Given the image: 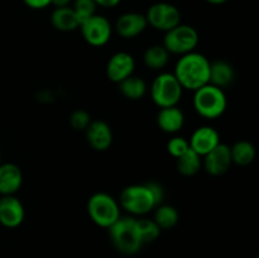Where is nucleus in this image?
Segmentation results:
<instances>
[{
    "label": "nucleus",
    "instance_id": "obj_13",
    "mask_svg": "<svg viewBox=\"0 0 259 258\" xmlns=\"http://www.w3.org/2000/svg\"><path fill=\"white\" fill-rule=\"evenodd\" d=\"M220 143V134L215 128L210 125L199 126L191 134L189 139V146L192 151L196 152L199 156L204 157L212 148Z\"/></svg>",
    "mask_w": 259,
    "mask_h": 258
},
{
    "label": "nucleus",
    "instance_id": "obj_23",
    "mask_svg": "<svg viewBox=\"0 0 259 258\" xmlns=\"http://www.w3.org/2000/svg\"><path fill=\"white\" fill-rule=\"evenodd\" d=\"M169 60V53L162 45H154L147 48L143 55L144 65L151 70H162L167 66Z\"/></svg>",
    "mask_w": 259,
    "mask_h": 258
},
{
    "label": "nucleus",
    "instance_id": "obj_25",
    "mask_svg": "<svg viewBox=\"0 0 259 258\" xmlns=\"http://www.w3.org/2000/svg\"><path fill=\"white\" fill-rule=\"evenodd\" d=\"M137 227H138V232L143 244L156 240L161 233V229L153 219H146V218L137 219Z\"/></svg>",
    "mask_w": 259,
    "mask_h": 258
},
{
    "label": "nucleus",
    "instance_id": "obj_20",
    "mask_svg": "<svg viewBox=\"0 0 259 258\" xmlns=\"http://www.w3.org/2000/svg\"><path fill=\"white\" fill-rule=\"evenodd\" d=\"M232 162L238 166H248L255 159V147L248 141H238L230 147Z\"/></svg>",
    "mask_w": 259,
    "mask_h": 258
},
{
    "label": "nucleus",
    "instance_id": "obj_24",
    "mask_svg": "<svg viewBox=\"0 0 259 258\" xmlns=\"http://www.w3.org/2000/svg\"><path fill=\"white\" fill-rule=\"evenodd\" d=\"M179 211L175 206L167 204H161L154 209L153 220L159 229H171L179 223Z\"/></svg>",
    "mask_w": 259,
    "mask_h": 258
},
{
    "label": "nucleus",
    "instance_id": "obj_14",
    "mask_svg": "<svg viewBox=\"0 0 259 258\" xmlns=\"http://www.w3.org/2000/svg\"><path fill=\"white\" fill-rule=\"evenodd\" d=\"M85 133L91 148L98 152L106 151L113 143V131L104 120H91L85 129Z\"/></svg>",
    "mask_w": 259,
    "mask_h": 258
},
{
    "label": "nucleus",
    "instance_id": "obj_30",
    "mask_svg": "<svg viewBox=\"0 0 259 258\" xmlns=\"http://www.w3.org/2000/svg\"><path fill=\"white\" fill-rule=\"evenodd\" d=\"M96 3L98 7H103V8H114L121 2V0H94Z\"/></svg>",
    "mask_w": 259,
    "mask_h": 258
},
{
    "label": "nucleus",
    "instance_id": "obj_19",
    "mask_svg": "<svg viewBox=\"0 0 259 258\" xmlns=\"http://www.w3.org/2000/svg\"><path fill=\"white\" fill-rule=\"evenodd\" d=\"M51 23L61 32H73L80 27V20L70 7L56 8L51 15Z\"/></svg>",
    "mask_w": 259,
    "mask_h": 258
},
{
    "label": "nucleus",
    "instance_id": "obj_5",
    "mask_svg": "<svg viewBox=\"0 0 259 258\" xmlns=\"http://www.w3.org/2000/svg\"><path fill=\"white\" fill-rule=\"evenodd\" d=\"M88 214L96 225L105 229L121 217L119 202L106 192H96L89 199Z\"/></svg>",
    "mask_w": 259,
    "mask_h": 258
},
{
    "label": "nucleus",
    "instance_id": "obj_3",
    "mask_svg": "<svg viewBox=\"0 0 259 258\" xmlns=\"http://www.w3.org/2000/svg\"><path fill=\"white\" fill-rule=\"evenodd\" d=\"M108 230L114 248L123 254H136L143 247L136 218L120 217Z\"/></svg>",
    "mask_w": 259,
    "mask_h": 258
},
{
    "label": "nucleus",
    "instance_id": "obj_21",
    "mask_svg": "<svg viewBox=\"0 0 259 258\" xmlns=\"http://www.w3.org/2000/svg\"><path fill=\"white\" fill-rule=\"evenodd\" d=\"M119 90L124 98L129 100H139L147 93V83L139 76H129L125 80L119 82Z\"/></svg>",
    "mask_w": 259,
    "mask_h": 258
},
{
    "label": "nucleus",
    "instance_id": "obj_32",
    "mask_svg": "<svg viewBox=\"0 0 259 258\" xmlns=\"http://www.w3.org/2000/svg\"><path fill=\"white\" fill-rule=\"evenodd\" d=\"M207 3H210V4H214V5H219V4H224L227 0H206Z\"/></svg>",
    "mask_w": 259,
    "mask_h": 258
},
{
    "label": "nucleus",
    "instance_id": "obj_9",
    "mask_svg": "<svg viewBox=\"0 0 259 258\" xmlns=\"http://www.w3.org/2000/svg\"><path fill=\"white\" fill-rule=\"evenodd\" d=\"M78 29L81 30L83 39L93 47H101L110 40L111 28L110 22L103 15L95 14L80 23Z\"/></svg>",
    "mask_w": 259,
    "mask_h": 258
},
{
    "label": "nucleus",
    "instance_id": "obj_11",
    "mask_svg": "<svg viewBox=\"0 0 259 258\" xmlns=\"http://www.w3.org/2000/svg\"><path fill=\"white\" fill-rule=\"evenodd\" d=\"M136 62L131 53L116 52L109 58L106 65V76L113 82H121L126 77L133 75Z\"/></svg>",
    "mask_w": 259,
    "mask_h": 258
},
{
    "label": "nucleus",
    "instance_id": "obj_22",
    "mask_svg": "<svg viewBox=\"0 0 259 258\" xmlns=\"http://www.w3.org/2000/svg\"><path fill=\"white\" fill-rule=\"evenodd\" d=\"M177 159V169L182 176L191 177L195 176L200 171L202 166V157L199 156L191 148L187 149L182 156Z\"/></svg>",
    "mask_w": 259,
    "mask_h": 258
},
{
    "label": "nucleus",
    "instance_id": "obj_31",
    "mask_svg": "<svg viewBox=\"0 0 259 258\" xmlns=\"http://www.w3.org/2000/svg\"><path fill=\"white\" fill-rule=\"evenodd\" d=\"M71 3V0H51V4L55 5L56 8H62V7H68V4Z\"/></svg>",
    "mask_w": 259,
    "mask_h": 258
},
{
    "label": "nucleus",
    "instance_id": "obj_6",
    "mask_svg": "<svg viewBox=\"0 0 259 258\" xmlns=\"http://www.w3.org/2000/svg\"><path fill=\"white\" fill-rule=\"evenodd\" d=\"M182 91L184 89L174 73L162 72L152 82L151 98L159 109L177 106L182 98Z\"/></svg>",
    "mask_w": 259,
    "mask_h": 258
},
{
    "label": "nucleus",
    "instance_id": "obj_17",
    "mask_svg": "<svg viewBox=\"0 0 259 258\" xmlns=\"http://www.w3.org/2000/svg\"><path fill=\"white\" fill-rule=\"evenodd\" d=\"M157 124L164 133L175 134L184 128L185 115L179 106L162 108L157 115Z\"/></svg>",
    "mask_w": 259,
    "mask_h": 258
},
{
    "label": "nucleus",
    "instance_id": "obj_27",
    "mask_svg": "<svg viewBox=\"0 0 259 258\" xmlns=\"http://www.w3.org/2000/svg\"><path fill=\"white\" fill-rule=\"evenodd\" d=\"M189 148V141H187L186 138H184V137H172L168 141V143H167V151H168V153L171 154L172 157H175V158H179V157L182 156Z\"/></svg>",
    "mask_w": 259,
    "mask_h": 258
},
{
    "label": "nucleus",
    "instance_id": "obj_16",
    "mask_svg": "<svg viewBox=\"0 0 259 258\" xmlns=\"http://www.w3.org/2000/svg\"><path fill=\"white\" fill-rule=\"evenodd\" d=\"M23 184V174L14 163L0 164V194L14 195Z\"/></svg>",
    "mask_w": 259,
    "mask_h": 258
},
{
    "label": "nucleus",
    "instance_id": "obj_1",
    "mask_svg": "<svg viewBox=\"0 0 259 258\" xmlns=\"http://www.w3.org/2000/svg\"><path fill=\"white\" fill-rule=\"evenodd\" d=\"M164 190L154 181L129 185L119 196V206L132 215H146L163 202Z\"/></svg>",
    "mask_w": 259,
    "mask_h": 258
},
{
    "label": "nucleus",
    "instance_id": "obj_7",
    "mask_svg": "<svg viewBox=\"0 0 259 258\" xmlns=\"http://www.w3.org/2000/svg\"><path fill=\"white\" fill-rule=\"evenodd\" d=\"M199 45V33L191 25L179 24L164 33L163 47L169 55L184 56L194 52Z\"/></svg>",
    "mask_w": 259,
    "mask_h": 258
},
{
    "label": "nucleus",
    "instance_id": "obj_2",
    "mask_svg": "<svg viewBox=\"0 0 259 258\" xmlns=\"http://www.w3.org/2000/svg\"><path fill=\"white\" fill-rule=\"evenodd\" d=\"M174 75L182 89L196 91L209 83L210 61L195 51L186 53L177 61Z\"/></svg>",
    "mask_w": 259,
    "mask_h": 258
},
{
    "label": "nucleus",
    "instance_id": "obj_18",
    "mask_svg": "<svg viewBox=\"0 0 259 258\" xmlns=\"http://www.w3.org/2000/svg\"><path fill=\"white\" fill-rule=\"evenodd\" d=\"M235 78V71L229 62L224 60H217L210 62L209 83L217 88L224 89L233 83Z\"/></svg>",
    "mask_w": 259,
    "mask_h": 258
},
{
    "label": "nucleus",
    "instance_id": "obj_15",
    "mask_svg": "<svg viewBox=\"0 0 259 258\" xmlns=\"http://www.w3.org/2000/svg\"><path fill=\"white\" fill-rule=\"evenodd\" d=\"M147 25L148 23H147L146 15L141 13H125L118 18L115 29L120 37L131 39L142 34L146 30Z\"/></svg>",
    "mask_w": 259,
    "mask_h": 258
},
{
    "label": "nucleus",
    "instance_id": "obj_8",
    "mask_svg": "<svg viewBox=\"0 0 259 258\" xmlns=\"http://www.w3.org/2000/svg\"><path fill=\"white\" fill-rule=\"evenodd\" d=\"M146 19L154 29L166 33L176 25L181 24V13L169 3H156L148 8Z\"/></svg>",
    "mask_w": 259,
    "mask_h": 258
},
{
    "label": "nucleus",
    "instance_id": "obj_4",
    "mask_svg": "<svg viewBox=\"0 0 259 258\" xmlns=\"http://www.w3.org/2000/svg\"><path fill=\"white\" fill-rule=\"evenodd\" d=\"M194 93V109L202 118L217 119L227 110L228 99L223 89L207 83Z\"/></svg>",
    "mask_w": 259,
    "mask_h": 258
},
{
    "label": "nucleus",
    "instance_id": "obj_12",
    "mask_svg": "<svg viewBox=\"0 0 259 258\" xmlns=\"http://www.w3.org/2000/svg\"><path fill=\"white\" fill-rule=\"evenodd\" d=\"M25 217L24 206L14 195H7L0 199V224L5 228H17Z\"/></svg>",
    "mask_w": 259,
    "mask_h": 258
},
{
    "label": "nucleus",
    "instance_id": "obj_28",
    "mask_svg": "<svg viewBox=\"0 0 259 258\" xmlns=\"http://www.w3.org/2000/svg\"><path fill=\"white\" fill-rule=\"evenodd\" d=\"M91 123L90 114L88 111L82 110H75L70 116V124L73 129L76 131H85L89 126V124Z\"/></svg>",
    "mask_w": 259,
    "mask_h": 258
},
{
    "label": "nucleus",
    "instance_id": "obj_26",
    "mask_svg": "<svg viewBox=\"0 0 259 258\" xmlns=\"http://www.w3.org/2000/svg\"><path fill=\"white\" fill-rule=\"evenodd\" d=\"M96 7L98 5H96V3L94 0H75L72 9L76 13V15H77L78 20L81 23L85 19H88V18L96 14Z\"/></svg>",
    "mask_w": 259,
    "mask_h": 258
},
{
    "label": "nucleus",
    "instance_id": "obj_10",
    "mask_svg": "<svg viewBox=\"0 0 259 258\" xmlns=\"http://www.w3.org/2000/svg\"><path fill=\"white\" fill-rule=\"evenodd\" d=\"M232 164L230 147L222 142L202 157V166L211 176H222L227 174Z\"/></svg>",
    "mask_w": 259,
    "mask_h": 258
},
{
    "label": "nucleus",
    "instance_id": "obj_29",
    "mask_svg": "<svg viewBox=\"0 0 259 258\" xmlns=\"http://www.w3.org/2000/svg\"><path fill=\"white\" fill-rule=\"evenodd\" d=\"M23 3L32 9H45L51 5V0H23Z\"/></svg>",
    "mask_w": 259,
    "mask_h": 258
}]
</instances>
